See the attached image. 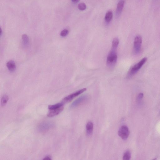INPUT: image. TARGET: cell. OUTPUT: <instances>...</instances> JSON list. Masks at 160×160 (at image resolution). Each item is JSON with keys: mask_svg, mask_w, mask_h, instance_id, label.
Wrapping results in <instances>:
<instances>
[{"mask_svg": "<svg viewBox=\"0 0 160 160\" xmlns=\"http://www.w3.org/2000/svg\"><path fill=\"white\" fill-rule=\"evenodd\" d=\"M88 99V97L87 95H83L81 96L73 103L70 106V108H73L77 107L84 101H87Z\"/></svg>", "mask_w": 160, "mask_h": 160, "instance_id": "7", "label": "cell"}, {"mask_svg": "<svg viewBox=\"0 0 160 160\" xmlns=\"http://www.w3.org/2000/svg\"><path fill=\"white\" fill-rule=\"evenodd\" d=\"M23 42L25 45H28L29 43V38L26 34H24L22 36Z\"/></svg>", "mask_w": 160, "mask_h": 160, "instance_id": "16", "label": "cell"}, {"mask_svg": "<svg viewBox=\"0 0 160 160\" xmlns=\"http://www.w3.org/2000/svg\"><path fill=\"white\" fill-rule=\"evenodd\" d=\"M2 31L1 29V32H0V36H1L2 35Z\"/></svg>", "mask_w": 160, "mask_h": 160, "instance_id": "23", "label": "cell"}, {"mask_svg": "<svg viewBox=\"0 0 160 160\" xmlns=\"http://www.w3.org/2000/svg\"><path fill=\"white\" fill-rule=\"evenodd\" d=\"M94 125L93 123L91 121L88 122L86 125V132L88 136L91 135L92 134Z\"/></svg>", "mask_w": 160, "mask_h": 160, "instance_id": "9", "label": "cell"}, {"mask_svg": "<svg viewBox=\"0 0 160 160\" xmlns=\"http://www.w3.org/2000/svg\"><path fill=\"white\" fill-rule=\"evenodd\" d=\"M86 6L85 3H81L78 4V8L80 10H84L86 9Z\"/></svg>", "mask_w": 160, "mask_h": 160, "instance_id": "18", "label": "cell"}, {"mask_svg": "<svg viewBox=\"0 0 160 160\" xmlns=\"http://www.w3.org/2000/svg\"><path fill=\"white\" fill-rule=\"evenodd\" d=\"M116 50L111 49L107 56L106 64L109 68H113L116 64L117 59Z\"/></svg>", "mask_w": 160, "mask_h": 160, "instance_id": "1", "label": "cell"}, {"mask_svg": "<svg viewBox=\"0 0 160 160\" xmlns=\"http://www.w3.org/2000/svg\"><path fill=\"white\" fill-rule=\"evenodd\" d=\"M9 97L7 95H3L1 99V104L2 106H3L6 105L9 100Z\"/></svg>", "mask_w": 160, "mask_h": 160, "instance_id": "15", "label": "cell"}, {"mask_svg": "<svg viewBox=\"0 0 160 160\" xmlns=\"http://www.w3.org/2000/svg\"><path fill=\"white\" fill-rule=\"evenodd\" d=\"M7 67L9 71L13 72L15 71L16 69V65L15 62L13 60H10L6 64Z\"/></svg>", "mask_w": 160, "mask_h": 160, "instance_id": "10", "label": "cell"}, {"mask_svg": "<svg viewBox=\"0 0 160 160\" xmlns=\"http://www.w3.org/2000/svg\"><path fill=\"white\" fill-rule=\"evenodd\" d=\"M118 133L119 136L123 139L126 140L130 134V131L128 127L125 125L121 126L118 131Z\"/></svg>", "mask_w": 160, "mask_h": 160, "instance_id": "4", "label": "cell"}, {"mask_svg": "<svg viewBox=\"0 0 160 160\" xmlns=\"http://www.w3.org/2000/svg\"><path fill=\"white\" fill-rule=\"evenodd\" d=\"M113 17V12L111 11H108L106 13V16H105V21L107 22H109L112 20Z\"/></svg>", "mask_w": 160, "mask_h": 160, "instance_id": "12", "label": "cell"}, {"mask_svg": "<svg viewBox=\"0 0 160 160\" xmlns=\"http://www.w3.org/2000/svg\"><path fill=\"white\" fill-rule=\"evenodd\" d=\"M52 160V159H51V157H50V156H46V157L44 158V159H43V160Z\"/></svg>", "mask_w": 160, "mask_h": 160, "instance_id": "21", "label": "cell"}, {"mask_svg": "<svg viewBox=\"0 0 160 160\" xmlns=\"http://www.w3.org/2000/svg\"><path fill=\"white\" fill-rule=\"evenodd\" d=\"M142 43V38L140 35L137 36L134 41V52L136 54L139 53Z\"/></svg>", "mask_w": 160, "mask_h": 160, "instance_id": "5", "label": "cell"}, {"mask_svg": "<svg viewBox=\"0 0 160 160\" xmlns=\"http://www.w3.org/2000/svg\"><path fill=\"white\" fill-rule=\"evenodd\" d=\"M119 43V40L118 38H114L112 41V49L117 50Z\"/></svg>", "mask_w": 160, "mask_h": 160, "instance_id": "13", "label": "cell"}, {"mask_svg": "<svg viewBox=\"0 0 160 160\" xmlns=\"http://www.w3.org/2000/svg\"><path fill=\"white\" fill-rule=\"evenodd\" d=\"M64 106H63L57 109L50 110V111L47 114V116L49 117H52L58 115L63 110Z\"/></svg>", "mask_w": 160, "mask_h": 160, "instance_id": "8", "label": "cell"}, {"mask_svg": "<svg viewBox=\"0 0 160 160\" xmlns=\"http://www.w3.org/2000/svg\"><path fill=\"white\" fill-rule=\"evenodd\" d=\"M87 89L86 88H83V89L78 91L76 92L73 93V94L68 95V96L64 98L63 99L62 101V103L64 104L70 102L75 97L79 96V95H80L82 93L84 92Z\"/></svg>", "mask_w": 160, "mask_h": 160, "instance_id": "3", "label": "cell"}, {"mask_svg": "<svg viewBox=\"0 0 160 160\" xmlns=\"http://www.w3.org/2000/svg\"><path fill=\"white\" fill-rule=\"evenodd\" d=\"M69 33V31L68 29H65L63 30L61 32L60 35L61 36L63 37L66 36Z\"/></svg>", "mask_w": 160, "mask_h": 160, "instance_id": "19", "label": "cell"}, {"mask_svg": "<svg viewBox=\"0 0 160 160\" xmlns=\"http://www.w3.org/2000/svg\"><path fill=\"white\" fill-rule=\"evenodd\" d=\"M64 104L62 102L61 103L56 104L54 105H50L48 106V108L50 110L57 109V108L64 106Z\"/></svg>", "mask_w": 160, "mask_h": 160, "instance_id": "14", "label": "cell"}, {"mask_svg": "<svg viewBox=\"0 0 160 160\" xmlns=\"http://www.w3.org/2000/svg\"><path fill=\"white\" fill-rule=\"evenodd\" d=\"M143 96H144V94H143V93H139V94H138V97H137V99H138V100H141V99L143 97Z\"/></svg>", "mask_w": 160, "mask_h": 160, "instance_id": "20", "label": "cell"}, {"mask_svg": "<svg viewBox=\"0 0 160 160\" xmlns=\"http://www.w3.org/2000/svg\"><path fill=\"white\" fill-rule=\"evenodd\" d=\"M53 126V125L51 122H43L39 124L38 127V130L39 132H46Z\"/></svg>", "mask_w": 160, "mask_h": 160, "instance_id": "6", "label": "cell"}, {"mask_svg": "<svg viewBox=\"0 0 160 160\" xmlns=\"http://www.w3.org/2000/svg\"><path fill=\"white\" fill-rule=\"evenodd\" d=\"M131 158V153L129 151H127L124 154L123 160H129Z\"/></svg>", "mask_w": 160, "mask_h": 160, "instance_id": "17", "label": "cell"}, {"mask_svg": "<svg viewBox=\"0 0 160 160\" xmlns=\"http://www.w3.org/2000/svg\"><path fill=\"white\" fill-rule=\"evenodd\" d=\"M71 0L74 3H77L79 1V0Z\"/></svg>", "mask_w": 160, "mask_h": 160, "instance_id": "22", "label": "cell"}, {"mask_svg": "<svg viewBox=\"0 0 160 160\" xmlns=\"http://www.w3.org/2000/svg\"><path fill=\"white\" fill-rule=\"evenodd\" d=\"M125 2L124 0L120 1L118 3L117 6L116 12L118 14H120L122 12L124 7Z\"/></svg>", "mask_w": 160, "mask_h": 160, "instance_id": "11", "label": "cell"}, {"mask_svg": "<svg viewBox=\"0 0 160 160\" xmlns=\"http://www.w3.org/2000/svg\"><path fill=\"white\" fill-rule=\"evenodd\" d=\"M147 60V58L145 57V58H142L139 62L133 66L129 71L127 75L128 78H131V77L135 75L144 65Z\"/></svg>", "mask_w": 160, "mask_h": 160, "instance_id": "2", "label": "cell"}]
</instances>
